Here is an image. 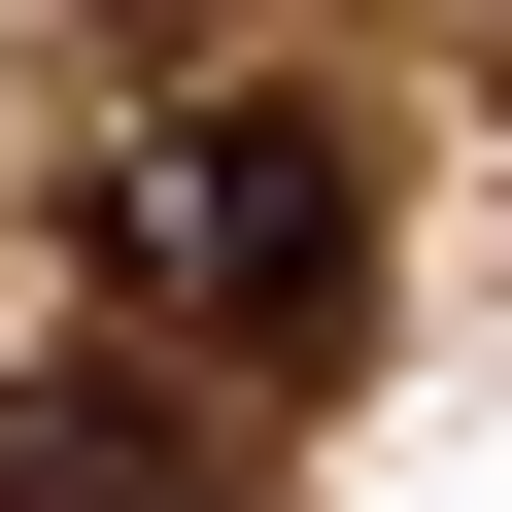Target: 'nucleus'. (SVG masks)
Listing matches in <instances>:
<instances>
[{
  "mask_svg": "<svg viewBox=\"0 0 512 512\" xmlns=\"http://www.w3.org/2000/svg\"><path fill=\"white\" fill-rule=\"evenodd\" d=\"M69 239H103V308H137L171 376H239V410H308V376L376 342V171H342L308 103H239V69H205V103H137Z\"/></svg>",
  "mask_w": 512,
  "mask_h": 512,
  "instance_id": "nucleus-1",
  "label": "nucleus"
},
{
  "mask_svg": "<svg viewBox=\"0 0 512 512\" xmlns=\"http://www.w3.org/2000/svg\"><path fill=\"white\" fill-rule=\"evenodd\" d=\"M0 512H239V410L171 342H35L0 376Z\"/></svg>",
  "mask_w": 512,
  "mask_h": 512,
  "instance_id": "nucleus-2",
  "label": "nucleus"
}]
</instances>
